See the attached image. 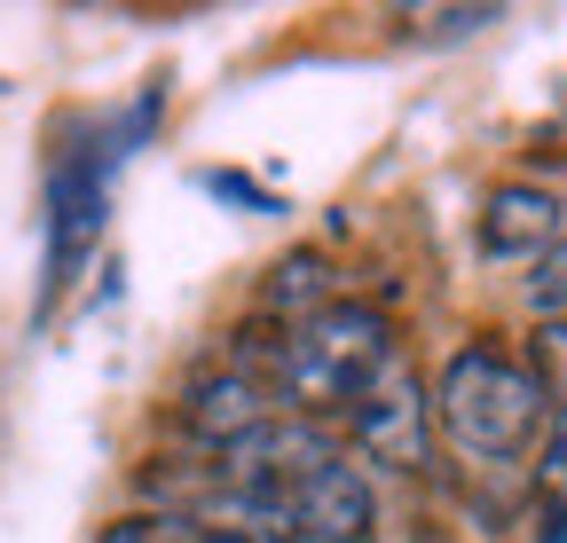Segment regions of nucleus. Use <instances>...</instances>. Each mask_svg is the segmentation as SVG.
<instances>
[{
	"label": "nucleus",
	"mask_w": 567,
	"mask_h": 543,
	"mask_svg": "<svg viewBox=\"0 0 567 543\" xmlns=\"http://www.w3.org/2000/svg\"><path fill=\"white\" fill-rule=\"evenodd\" d=\"M528 543H567V504L559 497H544V512H536V535Z\"/></svg>",
	"instance_id": "12"
},
{
	"label": "nucleus",
	"mask_w": 567,
	"mask_h": 543,
	"mask_svg": "<svg viewBox=\"0 0 567 543\" xmlns=\"http://www.w3.org/2000/svg\"><path fill=\"white\" fill-rule=\"evenodd\" d=\"M268 418H284V401H276V386L268 378H252V370H205L189 394H182V426H189V441H205V449H237V441H252Z\"/></svg>",
	"instance_id": "5"
},
{
	"label": "nucleus",
	"mask_w": 567,
	"mask_h": 543,
	"mask_svg": "<svg viewBox=\"0 0 567 543\" xmlns=\"http://www.w3.org/2000/svg\"><path fill=\"white\" fill-rule=\"evenodd\" d=\"M347 434L363 449V464H379V472H417L425 464V449H434V401L410 378V363H386L347 401Z\"/></svg>",
	"instance_id": "3"
},
{
	"label": "nucleus",
	"mask_w": 567,
	"mask_h": 543,
	"mask_svg": "<svg viewBox=\"0 0 567 543\" xmlns=\"http://www.w3.org/2000/svg\"><path fill=\"white\" fill-rule=\"evenodd\" d=\"M528 378L544 386L551 410L567 401V315H544V323H536V338H528Z\"/></svg>",
	"instance_id": "8"
},
{
	"label": "nucleus",
	"mask_w": 567,
	"mask_h": 543,
	"mask_svg": "<svg viewBox=\"0 0 567 543\" xmlns=\"http://www.w3.org/2000/svg\"><path fill=\"white\" fill-rule=\"evenodd\" d=\"M551 401L528 378V363L496 355V347H457L434 378V426L473 457V464H513L520 449L544 441Z\"/></svg>",
	"instance_id": "2"
},
{
	"label": "nucleus",
	"mask_w": 567,
	"mask_h": 543,
	"mask_svg": "<svg viewBox=\"0 0 567 543\" xmlns=\"http://www.w3.org/2000/svg\"><path fill=\"white\" fill-rule=\"evenodd\" d=\"M528 268H536V276H528V307H536V315H559V307H567V237H559L551 252H536Z\"/></svg>",
	"instance_id": "11"
},
{
	"label": "nucleus",
	"mask_w": 567,
	"mask_h": 543,
	"mask_svg": "<svg viewBox=\"0 0 567 543\" xmlns=\"http://www.w3.org/2000/svg\"><path fill=\"white\" fill-rule=\"evenodd\" d=\"M268 307H300V323H308V315H323V307H331V300H323V260H284V268H276Z\"/></svg>",
	"instance_id": "9"
},
{
	"label": "nucleus",
	"mask_w": 567,
	"mask_h": 543,
	"mask_svg": "<svg viewBox=\"0 0 567 543\" xmlns=\"http://www.w3.org/2000/svg\"><path fill=\"white\" fill-rule=\"evenodd\" d=\"M536 489L567 504V401L544 418V441H536Z\"/></svg>",
	"instance_id": "10"
},
{
	"label": "nucleus",
	"mask_w": 567,
	"mask_h": 543,
	"mask_svg": "<svg viewBox=\"0 0 567 543\" xmlns=\"http://www.w3.org/2000/svg\"><path fill=\"white\" fill-rule=\"evenodd\" d=\"M103 543H229V535L205 528L197 512H126L103 528Z\"/></svg>",
	"instance_id": "7"
},
{
	"label": "nucleus",
	"mask_w": 567,
	"mask_h": 543,
	"mask_svg": "<svg viewBox=\"0 0 567 543\" xmlns=\"http://www.w3.org/2000/svg\"><path fill=\"white\" fill-rule=\"evenodd\" d=\"M567 237V206L551 189L536 181H505V189H488V206H481V252L488 260H536Z\"/></svg>",
	"instance_id": "6"
},
{
	"label": "nucleus",
	"mask_w": 567,
	"mask_h": 543,
	"mask_svg": "<svg viewBox=\"0 0 567 543\" xmlns=\"http://www.w3.org/2000/svg\"><path fill=\"white\" fill-rule=\"evenodd\" d=\"M284 512H292V543H371L379 535V489L363 464H316L300 489H284Z\"/></svg>",
	"instance_id": "4"
},
{
	"label": "nucleus",
	"mask_w": 567,
	"mask_h": 543,
	"mask_svg": "<svg viewBox=\"0 0 567 543\" xmlns=\"http://www.w3.org/2000/svg\"><path fill=\"white\" fill-rule=\"evenodd\" d=\"M394 355V331L379 307L363 300H331L323 315H308L292 338H276V355H268V386L276 401L292 418H323V410H347L354 394H363Z\"/></svg>",
	"instance_id": "1"
}]
</instances>
